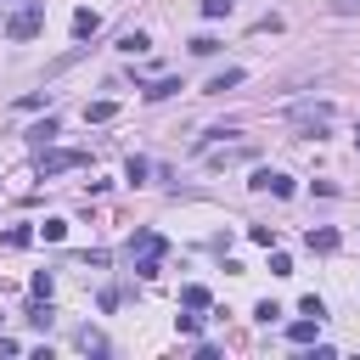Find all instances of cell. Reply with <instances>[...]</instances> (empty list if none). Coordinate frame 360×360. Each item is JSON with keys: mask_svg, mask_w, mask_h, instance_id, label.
Returning <instances> with one entry per match:
<instances>
[{"mask_svg": "<svg viewBox=\"0 0 360 360\" xmlns=\"http://www.w3.org/2000/svg\"><path fill=\"white\" fill-rule=\"evenodd\" d=\"M39 28H45V0H28V6H17V11L6 17V39H11V45H28Z\"/></svg>", "mask_w": 360, "mask_h": 360, "instance_id": "cell-1", "label": "cell"}, {"mask_svg": "<svg viewBox=\"0 0 360 360\" xmlns=\"http://www.w3.org/2000/svg\"><path fill=\"white\" fill-rule=\"evenodd\" d=\"M287 118H292V129H304V135H321V129H326L338 112H332V101H298Z\"/></svg>", "mask_w": 360, "mask_h": 360, "instance_id": "cell-2", "label": "cell"}, {"mask_svg": "<svg viewBox=\"0 0 360 360\" xmlns=\"http://www.w3.org/2000/svg\"><path fill=\"white\" fill-rule=\"evenodd\" d=\"M90 163V152H79V146H68V152H39V180H51V174H68V169H84Z\"/></svg>", "mask_w": 360, "mask_h": 360, "instance_id": "cell-3", "label": "cell"}, {"mask_svg": "<svg viewBox=\"0 0 360 360\" xmlns=\"http://www.w3.org/2000/svg\"><path fill=\"white\" fill-rule=\"evenodd\" d=\"M163 253H169V242L158 231H135L129 236V259H163Z\"/></svg>", "mask_w": 360, "mask_h": 360, "instance_id": "cell-4", "label": "cell"}, {"mask_svg": "<svg viewBox=\"0 0 360 360\" xmlns=\"http://www.w3.org/2000/svg\"><path fill=\"white\" fill-rule=\"evenodd\" d=\"M248 158H253V146H208L214 169H231V163H248Z\"/></svg>", "mask_w": 360, "mask_h": 360, "instance_id": "cell-5", "label": "cell"}, {"mask_svg": "<svg viewBox=\"0 0 360 360\" xmlns=\"http://www.w3.org/2000/svg\"><path fill=\"white\" fill-rule=\"evenodd\" d=\"M253 186H259V191H270V197H292V180H287V174H276V169H259V174H253Z\"/></svg>", "mask_w": 360, "mask_h": 360, "instance_id": "cell-6", "label": "cell"}, {"mask_svg": "<svg viewBox=\"0 0 360 360\" xmlns=\"http://www.w3.org/2000/svg\"><path fill=\"white\" fill-rule=\"evenodd\" d=\"M338 242H343V236H338L332 225H321V231H309V253H338Z\"/></svg>", "mask_w": 360, "mask_h": 360, "instance_id": "cell-7", "label": "cell"}, {"mask_svg": "<svg viewBox=\"0 0 360 360\" xmlns=\"http://www.w3.org/2000/svg\"><path fill=\"white\" fill-rule=\"evenodd\" d=\"M242 79H248L242 68H225V73H214V79H208V90H214V96H225V90H236Z\"/></svg>", "mask_w": 360, "mask_h": 360, "instance_id": "cell-8", "label": "cell"}, {"mask_svg": "<svg viewBox=\"0 0 360 360\" xmlns=\"http://www.w3.org/2000/svg\"><path fill=\"white\" fill-rule=\"evenodd\" d=\"M180 304H186V309H208L214 298H208V287H202V281H191V287H180Z\"/></svg>", "mask_w": 360, "mask_h": 360, "instance_id": "cell-9", "label": "cell"}, {"mask_svg": "<svg viewBox=\"0 0 360 360\" xmlns=\"http://www.w3.org/2000/svg\"><path fill=\"white\" fill-rule=\"evenodd\" d=\"M28 321H34L39 332H51V321H56V309H51V298H34V304H28Z\"/></svg>", "mask_w": 360, "mask_h": 360, "instance_id": "cell-10", "label": "cell"}, {"mask_svg": "<svg viewBox=\"0 0 360 360\" xmlns=\"http://www.w3.org/2000/svg\"><path fill=\"white\" fill-rule=\"evenodd\" d=\"M315 326H321V315H304V321L287 326V338H292V343H315Z\"/></svg>", "mask_w": 360, "mask_h": 360, "instance_id": "cell-11", "label": "cell"}, {"mask_svg": "<svg viewBox=\"0 0 360 360\" xmlns=\"http://www.w3.org/2000/svg\"><path fill=\"white\" fill-rule=\"evenodd\" d=\"M73 343H79L84 354H107V338H101L96 326H79V338H73Z\"/></svg>", "mask_w": 360, "mask_h": 360, "instance_id": "cell-12", "label": "cell"}, {"mask_svg": "<svg viewBox=\"0 0 360 360\" xmlns=\"http://www.w3.org/2000/svg\"><path fill=\"white\" fill-rule=\"evenodd\" d=\"M174 90H180V79H152V84H146L141 96H146V101H169Z\"/></svg>", "mask_w": 360, "mask_h": 360, "instance_id": "cell-13", "label": "cell"}, {"mask_svg": "<svg viewBox=\"0 0 360 360\" xmlns=\"http://www.w3.org/2000/svg\"><path fill=\"white\" fill-rule=\"evenodd\" d=\"M107 118H118V101H90L84 107V124H107Z\"/></svg>", "mask_w": 360, "mask_h": 360, "instance_id": "cell-14", "label": "cell"}, {"mask_svg": "<svg viewBox=\"0 0 360 360\" xmlns=\"http://www.w3.org/2000/svg\"><path fill=\"white\" fill-rule=\"evenodd\" d=\"M51 135H56V118L34 124V129H28V146H34V152H45V146H51Z\"/></svg>", "mask_w": 360, "mask_h": 360, "instance_id": "cell-15", "label": "cell"}, {"mask_svg": "<svg viewBox=\"0 0 360 360\" xmlns=\"http://www.w3.org/2000/svg\"><path fill=\"white\" fill-rule=\"evenodd\" d=\"M96 28H101L96 11H73V34H79V39H96Z\"/></svg>", "mask_w": 360, "mask_h": 360, "instance_id": "cell-16", "label": "cell"}, {"mask_svg": "<svg viewBox=\"0 0 360 360\" xmlns=\"http://www.w3.org/2000/svg\"><path fill=\"white\" fill-rule=\"evenodd\" d=\"M146 45H152V39H146L141 28H129V34H118V51H129V56H141Z\"/></svg>", "mask_w": 360, "mask_h": 360, "instance_id": "cell-17", "label": "cell"}, {"mask_svg": "<svg viewBox=\"0 0 360 360\" xmlns=\"http://www.w3.org/2000/svg\"><path fill=\"white\" fill-rule=\"evenodd\" d=\"M146 174H152L146 158H129V163H124V180H129V186H146Z\"/></svg>", "mask_w": 360, "mask_h": 360, "instance_id": "cell-18", "label": "cell"}, {"mask_svg": "<svg viewBox=\"0 0 360 360\" xmlns=\"http://www.w3.org/2000/svg\"><path fill=\"white\" fill-rule=\"evenodd\" d=\"M28 242H34L28 225H11V231H6V248H28Z\"/></svg>", "mask_w": 360, "mask_h": 360, "instance_id": "cell-19", "label": "cell"}, {"mask_svg": "<svg viewBox=\"0 0 360 360\" xmlns=\"http://www.w3.org/2000/svg\"><path fill=\"white\" fill-rule=\"evenodd\" d=\"M39 236H45V242H62V236H68V225H62V219H45V225H39Z\"/></svg>", "mask_w": 360, "mask_h": 360, "instance_id": "cell-20", "label": "cell"}, {"mask_svg": "<svg viewBox=\"0 0 360 360\" xmlns=\"http://www.w3.org/2000/svg\"><path fill=\"white\" fill-rule=\"evenodd\" d=\"M248 236H253V242H259V248H276V225H253V231H248Z\"/></svg>", "mask_w": 360, "mask_h": 360, "instance_id": "cell-21", "label": "cell"}, {"mask_svg": "<svg viewBox=\"0 0 360 360\" xmlns=\"http://www.w3.org/2000/svg\"><path fill=\"white\" fill-rule=\"evenodd\" d=\"M191 51H197V56H214V51H219V39H208V34H197V39H191Z\"/></svg>", "mask_w": 360, "mask_h": 360, "instance_id": "cell-22", "label": "cell"}, {"mask_svg": "<svg viewBox=\"0 0 360 360\" xmlns=\"http://www.w3.org/2000/svg\"><path fill=\"white\" fill-rule=\"evenodd\" d=\"M270 276H292V259L287 253H270Z\"/></svg>", "mask_w": 360, "mask_h": 360, "instance_id": "cell-23", "label": "cell"}, {"mask_svg": "<svg viewBox=\"0 0 360 360\" xmlns=\"http://www.w3.org/2000/svg\"><path fill=\"white\" fill-rule=\"evenodd\" d=\"M298 315H326V304H321V298L309 292V298H298Z\"/></svg>", "mask_w": 360, "mask_h": 360, "instance_id": "cell-24", "label": "cell"}, {"mask_svg": "<svg viewBox=\"0 0 360 360\" xmlns=\"http://www.w3.org/2000/svg\"><path fill=\"white\" fill-rule=\"evenodd\" d=\"M231 11V0H202V17H225Z\"/></svg>", "mask_w": 360, "mask_h": 360, "instance_id": "cell-25", "label": "cell"}, {"mask_svg": "<svg viewBox=\"0 0 360 360\" xmlns=\"http://www.w3.org/2000/svg\"><path fill=\"white\" fill-rule=\"evenodd\" d=\"M332 11H338V17H354V11H360V0H332Z\"/></svg>", "mask_w": 360, "mask_h": 360, "instance_id": "cell-26", "label": "cell"}]
</instances>
